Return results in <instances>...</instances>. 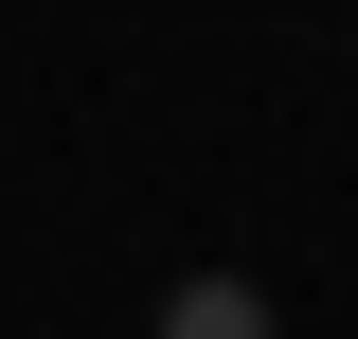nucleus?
<instances>
[{
	"mask_svg": "<svg viewBox=\"0 0 358 339\" xmlns=\"http://www.w3.org/2000/svg\"><path fill=\"white\" fill-rule=\"evenodd\" d=\"M162 339H268V303H251V286H233V268H197V286H179V303H162Z\"/></svg>",
	"mask_w": 358,
	"mask_h": 339,
	"instance_id": "1",
	"label": "nucleus"
}]
</instances>
